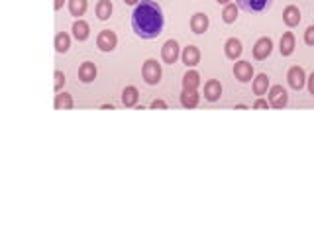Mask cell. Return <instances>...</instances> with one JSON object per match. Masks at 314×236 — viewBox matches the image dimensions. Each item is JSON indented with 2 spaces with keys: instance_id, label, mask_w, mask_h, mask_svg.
Listing matches in <instances>:
<instances>
[{
  "instance_id": "6da1fadb",
  "label": "cell",
  "mask_w": 314,
  "mask_h": 236,
  "mask_svg": "<svg viewBox=\"0 0 314 236\" xmlns=\"http://www.w3.org/2000/svg\"><path fill=\"white\" fill-rule=\"evenodd\" d=\"M165 28V16L161 6L153 0H142L132 12V30L142 40H155Z\"/></svg>"
},
{
  "instance_id": "7a4b0ae2",
  "label": "cell",
  "mask_w": 314,
  "mask_h": 236,
  "mask_svg": "<svg viewBox=\"0 0 314 236\" xmlns=\"http://www.w3.org/2000/svg\"><path fill=\"white\" fill-rule=\"evenodd\" d=\"M267 101H269V106L273 108H285L287 102H289V95H287V89L283 85H273L269 87V93H267Z\"/></svg>"
},
{
  "instance_id": "3957f363",
  "label": "cell",
  "mask_w": 314,
  "mask_h": 236,
  "mask_svg": "<svg viewBox=\"0 0 314 236\" xmlns=\"http://www.w3.org/2000/svg\"><path fill=\"white\" fill-rule=\"evenodd\" d=\"M142 75H144V81L147 85H157L161 81V65L155 59H147L142 67Z\"/></svg>"
},
{
  "instance_id": "277c9868",
  "label": "cell",
  "mask_w": 314,
  "mask_h": 236,
  "mask_svg": "<svg viewBox=\"0 0 314 236\" xmlns=\"http://www.w3.org/2000/svg\"><path fill=\"white\" fill-rule=\"evenodd\" d=\"M116 45H118V35L114 34L112 30H102L96 38V47L101 51H114Z\"/></svg>"
},
{
  "instance_id": "5b68a950",
  "label": "cell",
  "mask_w": 314,
  "mask_h": 236,
  "mask_svg": "<svg viewBox=\"0 0 314 236\" xmlns=\"http://www.w3.org/2000/svg\"><path fill=\"white\" fill-rule=\"evenodd\" d=\"M235 4L242 8V10L249 12V14H258L271 8L273 0H235Z\"/></svg>"
},
{
  "instance_id": "8992f818",
  "label": "cell",
  "mask_w": 314,
  "mask_h": 236,
  "mask_svg": "<svg viewBox=\"0 0 314 236\" xmlns=\"http://www.w3.org/2000/svg\"><path fill=\"white\" fill-rule=\"evenodd\" d=\"M179 56H181L179 44H177L175 40H167V42L163 44V47H161V59H163L165 63H169V65H173V63L179 59Z\"/></svg>"
},
{
  "instance_id": "52a82bcc",
  "label": "cell",
  "mask_w": 314,
  "mask_h": 236,
  "mask_svg": "<svg viewBox=\"0 0 314 236\" xmlns=\"http://www.w3.org/2000/svg\"><path fill=\"white\" fill-rule=\"evenodd\" d=\"M271 51H273V40L271 38H259L258 42H256V45H253V57L258 61L267 59L271 56Z\"/></svg>"
},
{
  "instance_id": "ba28073f",
  "label": "cell",
  "mask_w": 314,
  "mask_h": 236,
  "mask_svg": "<svg viewBox=\"0 0 314 236\" xmlns=\"http://www.w3.org/2000/svg\"><path fill=\"white\" fill-rule=\"evenodd\" d=\"M287 79H289V85H291L295 90H301L306 85V73H304L303 67L299 65H292L287 73Z\"/></svg>"
},
{
  "instance_id": "9c48e42d",
  "label": "cell",
  "mask_w": 314,
  "mask_h": 236,
  "mask_svg": "<svg viewBox=\"0 0 314 236\" xmlns=\"http://www.w3.org/2000/svg\"><path fill=\"white\" fill-rule=\"evenodd\" d=\"M234 77L240 83H249L253 79V67L249 61H235L234 63Z\"/></svg>"
},
{
  "instance_id": "30bf717a",
  "label": "cell",
  "mask_w": 314,
  "mask_h": 236,
  "mask_svg": "<svg viewBox=\"0 0 314 236\" xmlns=\"http://www.w3.org/2000/svg\"><path fill=\"white\" fill-rule=\"evenodd\" d=\"M181 59H183V63H185L187 67L199 65V63H201V51H199V47H197V45H187V47L183 49V53H181Z\"/></svg>"
},
{
  "instance_id": "8fae6325",
  "label": "cell",
  "mask_w": 314,
  "mask_h": 236,
  "mask_svg": "<svg viewBox=\"0 0 314 236\" xmlns=\"http://www.w3.org/2000/svg\"><path fill=\"white\" fill-rule=\"evenodd\" d=\"M222 97V85H220V81H216V79H210V81H206L204 83V99L206 101H218Z\"/></svg>"
},
{
  "instance_id": "7c38bea8",
  "label": "cell",
  "mask_w": 314,
  "mask_h": 236,
  "mask_svg": "<svg viewBox=\"0 0 314 236\" xmlns=\"http://www.w3.org/2000/svg\"><path fill=\"white\" fill-rule=\"evenodd\" d=\"M242 51H244V47H242V42H240L238 38H230V40H226L224 53H226V57H228V59H232V61L240 59Z\"/></svg>"
},
{
  "instance_id": "4fadbf2b",
  "label": "cell",
  "mask_w": 314,
  "mask_h": 236,
  "mask_svg": "<svg viewBox=\"0 0 314 236\" xmlns=\"http://www.w3.org/2000/svg\"><path fill=\"white\" fill-rule=\"evenodd\" d=\"M208 26H210V20H208V16L202 14V12H197V14L191 18V30L194 34H204V32L208 30Z\"/></svg>"
},
{
  "instance_id": "5bb4252c",
  "label": "cell",
  "mask_w": 314,
  "mask_h": 236,
  "mask_svg": "<svg viewBox=\"0 0 314 236\" xmlns=\"http://www.w3.org/2000/svg\"><path fill=\"white\" fill-rule=\"evenodd\" d=\"M283 22L287 24L289 28H295L301 24V10L295 6V4H289L285 10H283Z\"/></svg>"
},
{
  "instance_id": "9a60e30c",
  "label": "cell",
  "mask_w": 314,
  "mask_h": 236,
  "mask_svg": "<svg viewBox=\"0 0 314 236\" xmlns=\"http://www.w3.org/2000/svg\"><path fill=\"white\" fill-rule=\"evenodd\" d=\"M96 79V65L92 61H85L78 67V81L81 83H92Z\"/></svg>"
},
{
  "instance_id": "2e32d148",
  "label": "cell",
  "mask_w": 314,
  "mask_h": 236,
  "mask_svg": "<svg viewBox=\"0 0 314 236\" xmlns=\"http://www.w3.org/2000/svg\"><path fill=\"white\" fill-rule=\"evenodd\" d=\"M201 87V75H199V71H187L185 75H183V89L187 90H197Z\"/></svg>"
},
{
  "instance_id": "e0dca14e",
  "label": "cell",
  "mask_w": 314,
  "mask_h": 236,
  "mask_svg": "<svg viewBox=\"0 0 314 236\" xmlns=\"http://www.w3.org/2000/svg\"><path fill=\"white\" fill-rule=\"evenodd\" d=\"M199 101H201L199 90L183 89V93H181V104H183L185 108H194V106H199Z\"/></svg>"
},
{
  "instance_id": "ac0fdd59",
  "label": "cell",
  "mask_w": 314,
  "mask_h": 236,
  "mask_svg": "<svg viewBox=\"0 0 314 236\" xmlns=\"http://www.w3.org/2000/svg\"><path fill=\"white\" fill-rule=\"evenodd\" d=\"M279 51H281V56H283V57L292 56V51H295V35H292V32H285V34H283V38H281Z\"/></svg>"
},
{
  "instance_id": "d6986e66",
  "label": "cell",
  "mask_w": 314,
  "mask_h": 236,
  "mask_svg": "<svg viewBox=\"0 0 314 236\" xmlns=\"http://www.w3.org/2000/svg\"><path fill=\"white\" fill-rule=\"evenodd\" d=\"M253 93L258 95V97H261V95H265L267 93V89H269V77L265 75V73H259V75H256L253 77Z\"/></svg>"
},
{
  "instance_id": "ffe728a7",
  "label": "cell",
  "mask_w": 314,
  "mask_h": 236,
  "mask_svg": "<svg viewBox=\"0 0 314 236\" xmlns=\"http://www.w3.org/2000/svg\"><path fill=\"white\" fill-rule=\"evenodd\" d=\"M138 99H140V93H138V89H135L134 85H130V87H126V89L122 90V104L124 106H135L138 104Z\"/></svg>"
},
{
  "instance_id": "44dd1931",
  "label": "cell",
  "mask_w": 314,
  "mask_h": 236,
  "mask_svg": "<svg viewBox=\"0 0 314 236\" xmlns=\"http://www.w3.org/2000/svg\"><path fill=\"white\" fill-rule=\"evenodd\" d=\"M73 35H75L77 42H85V40L90 35L89 24L85 22V20H77V22L73 24Z\"/></svg>"
},
{
  "instance_id": "7402d4cb",
  "label": "cell",
  "mask_w": 314,
  "mask_h": 236,
  "mask_svg": "<svg viewBox=\"0 0 314 236\" xmlns=\"http://www.w3.org/2000/svg\"><path fill=\"white\" fill-rule=\"evenodd\" d=\"M112 2L110 0H99V4H96V18L99 20H108L110 16H112Z\"/></svg>"
},
{
  "instance_id": "603a6c76",
  "label": "cell",
  "mask_w": 314,
  "mask_h": 236,
  "mask_svg": "<svg viewBox=\"0 0 314 236\" xmlns=\"http://www.w3.org/2000/svg\"><path fill=\"white\" fill-rule=\"evenodd\" d=\"M71 47V38L67 32H59L55 35V51L57 53H67Z\"/></svg>"
},
{
  "instance_id": "cb8c5ba5",
  "label": "cell",
  "mask_w": 314,
  "mask_h": 236,
  "mask_svg": "<svg viewBox=\"0 0 314 236\" xmlns=\"http://www.w3.org/2000/svg\"><path fill=\"white\" fill-rule=\"evenodd\" d=\"M87 6H89L87 0H69V12H71L73 16H77V18L87 12Z\"/></svg>"
},
{
  "instance_id": "d4e9b609",
  "label": "cell",
  "mask_w": 314,
  "mask_h": 236,
  "mask_svg": "<svg viewBox=\"0 0 314 236\" xmlns=\"http://www.w3.org/2000/svg\"><path fill=\"white\" fill-rule=\"evenodd\" d=\"M55 108H63V111H67V108H73V97L69 95V93H61L59 90V95L55 97Z\"/></svg>"
},
{
  "instance_id": "484cf974",
  "label": "cell",
  "mask_w": 314,
  "mask_h": 236,
  "mask_svg": "<svg viewBox=\"0 0 314 236\" xmlns=\"http://www.w3.org/2000/svg\"><path fill=\"white\" fill-rule=\"evenodd\" d=\"M238 4H226L224 12H222V20H224L226 24H234L235 18H238Z\"/></svg>"
},
{
  "instance_id": "4316f807",
  "label": "cell",
  "mask_w": 314,
  "mask_h": 236,
  "mask_svg": "<svg viewBox=\"0 0 314 236\" xmlns=\"http://www.w3.org/2000/svg\"><path fill=\"white\" fill-rule=\"evenodd\" d=\"M53 77H55V85H53V87H55V90L59 93V90L63 89V85H65V73H63V71H55Z\"/></svg>"
},
{
  "instance_id": "83f0119b",
  "label": "cell",
  "mask_w": 314,
  "mask_h": 236,
  "mask_svg": "<svg viewBox=\"0 0 314 236\" xmlns=\"http://www.w3.org/2000/svg\"><path fill=\"white\" fill-rule=\"evenodd\" d=\"M304 44L314 45V26H308L306 32H304Z\"/></svg>"
},
{
  "instance_id": "f1b7e54d",
  "label": "cell",
  "mask_w": 314,
  "mask_h": 236,
  "mask_svg": "<svg viewBox=\"0 0 314 236\" xmlns=\"http://www.w3.org/2000/svg\"><path fill=\"white\" fill-rule=\"evenodd\" d=\"M269 106V101H263V99H258L253 102V108H267Z\"/></svg>"
},
{
  "instance_id": "f546056e",
  "label": "cell",
  "mask_w": 314,
  "mask_h": 236,
  "mask_svg": "<svg viewBox=\"0 0 314 236\" xmlns=\"http://www.w3.org/2000/svg\"><path fill=\"white\" fill-rule=\"evenodd\" d=\"M306 81H308V93H310V95L314 97V71L310 73V77L306 79Z\"/></svg>"
},
{
  "instance_id": "4dcf8cb0",
  "label": "cell",
  "mask_w": 314,
  "mask_h": 236,
  "mask_svg": "<svg viewBox=\"0 0 314 236\" xmlns=\"http://www.w3.org/2000/svg\"><path fill=\"white\" fill-rule=\"evenodd\" d=\"M151 106H153V108H167V102H165V101H159V99H155V101L151 102Z\"/></svg>"
},
{
  "instance_id": "1f68e13d",
  "label": "cell",
  "mask_w": 314,
  "mask_h": 236,
  "mask_svg": "<svg viewBox=\"0 0 314 236\" xmlns=\"http://www.w3.org/2000/svg\"><path fill=\"white\" fill-rule=\"evenodd\" d=\"M63 2H65V0H55V4H53L55 10H61V8H63Z\"/></svg>"
},
{
  "instance_id": "d6a6232c",
  "label": "cell",
  "mask_w": 314,
  "mask_h": 236,
  "mask_svg": "<svg viewBox=\"0 0 314 236\" xmlns=\"http://www.w3.org/2000/svg\"><path fill=\"white\" fill-rule=\"evenodd\" d=\"M126 4H130V6H134V4H140V0H124Z\"/></svg>"
},
{
  "instance_id": "836d02e7",
  "label": "cell",
  "mask_w": 314,
  "mask_h": 236,
  "mask_svg": "<svg viewBox=\"0 0 314 236\" xmlns=\"http://www.w3.org/2000/svg\"><path fill=\"white\" fill-rule=\"evenodd\" d=\"M218 4H230V0H216Z\"/></svg>"
}]
</instances>
